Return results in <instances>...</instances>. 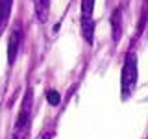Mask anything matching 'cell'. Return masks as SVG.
Returning <instances> with one entry per match:
<instances>
[{"label":"cell","mask_w":148,"mask_h":139,"mask_svg":"<svg viewBox=\"0 0 148 139\" xmlns=\"http://www.w3.org/2000/svg\"><path fill=\"white\" fill-rule=\"evenodd\" d=\"M137 78H139L137 54L133 50H128L126 56H124L122 72H120V93H122L124 100H128L133 95V91L137 87Z\"/></svg>","instance_id":"6da1fadb"},{"label":"cell","mask_w":148,"mask_h":139,"mask_svg":"<svg viewBox=\"0 0 148 139\" xmlns=\"http://www.w3.org/2000/svg\"><path fill=\"white\" fill-rule=\"evenodd\" d=\"M32 104H34V96L32 89L28 87L22 98L21 109H18V117L15 120V128H13V137L11 139H30L32 132Z\"/></svg>","instance_id":"7a4b0ae2"},{"label":"cell","mask_w":148,"mask_h":139,"mask_svg":"<svg viewBox=\"0 0 148 139\" xmlns=\"http://www.w3.org/2000/svg\"><path fill=\"white\" fill-rule=\"evenodd\" d=\"M82 35L85 43H95V0H82V13H80Z\"/></svg>","instance_id":"3957f363"},{"label":"cell","mask_w":148,"mask_h":139,"mask_svg":"<svg viewBox=\"0 0 148 139\" xmlns=\"http://www.w3.org/2000/svg\"><path fill=\"white\" fill-rule=\"evenodd\" d=\"M22 26L21 22H15L9 32V37H8V65L13 67L17 56H18V50H21V45H22Z\"/></svg>","instance_id":"277c9868"},{"label":"cell","mask_w":148,"mask_h":139,"mask_svg":"<svg viewBox=\"0 0 148 139\" xmlns=\"http://www.w3.org/2000/svg\"><path fill=\"white\" fill-rule=\"evenodd\" d=\"M13 11V0H0V35L6 32Z\"/></svg>","instance_id":"5b68a950"},{"label":"cell","mask_w":148,"mask_h":139,"mask_svg":"<svg viewBox=\"0 0 148 139\" xmlns=\"http://www.w3.org/2000/svg\"><path fill=\"white\" fill-rule=\"evenodd\" d=\"M34 8H35V15L41 22L48 21V13H50V0H34Z\"/></svg>","instance_id":"8992f818"},{"label":"cell","mask_w":148,"mask_h":139,"mask_svg":"<svg viewBox=\"0 0 148 139\" xmlns=\"http://www.w3.org/2000/svg\"><path fill=\"white\" fill-rule=\"evenodd\" d=\"M120 19H122V11L115 9L113 17H111V26H113V41L117 43L120 39Z\"/></svg>","instance_id":"52a82bcc"},{"label":"cell","mask_w":148,"mask_h":139,"mask_svg":"<svg viewBox=\"0 0 148 139\" xmlns=\"http://www.w3.org/2000/svg\"><path fill=\"white\" fill-rule=\"evenodd\" d=\"M46 100H48L52 106H58L59 104V93L54 91V89H50L48 93H46Z\"/></svg>","instance_id":"ba28073f"},{"label":"cell","mask_w":148,"mask_h":139,"mask_svg":"<svg viewBox=\"0 0 148 139\" xmlns=\"http://www.w3.org/2000/svg\"><path fill=\"white\" fill-rule=\"evenodd\" d=\"M52 136H54V132H46V133H45V136L41 137V139H52Z\"/></svg>","instance_id":"9c48e42d"}]
</instances>
